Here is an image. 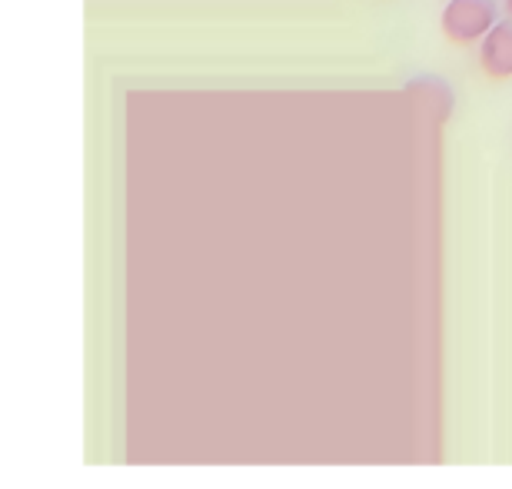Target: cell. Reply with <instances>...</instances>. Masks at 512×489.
Here are the masks:
<instances>
[{
    "label": "cell",
    "mask_w": 512,
    "mask_h": 489,
    "mask_svg": "<svg viewBox=\"0 0 512 489\" xmlns=\"http://www.w3.org/2000/svg\"><path fill=\"white\" fill-rule=\"evenodd\" d=\"M479 70L496 84L512 80V17L496 20V27L479 40Z\"/></svg>",
    "instance_id": "2"
},
{
    "label": "cell",
    "mask_w": 512,
    "mask_h": 489,
    "mask_svg": "<svg viewBox=\"0 0 512 489\" xmlns=\"http://www.w3.org/2000/svg\"><path fill=\"white\" fill-rule=\"evenodd\" d=\"M506 17H512V0H506Z\"/></svg>",
    "instance_id": "3"
},
{
    "label": "cell",
    "mask_w": 512,
    "mask_h": 489,
    "mask_svg": "<svg viewBox=\"0 0 512 489\" xmlns=\"http://www.w3.org/2000/svg\"><path fill=\"white\" fill-rule=\"evenodd\" d=\"M499 20V4L496 0H449L439 14V30L449 44L469 47L479 44Z\"/></svg>",
    "instance_id": "1"
}]
</instances>
